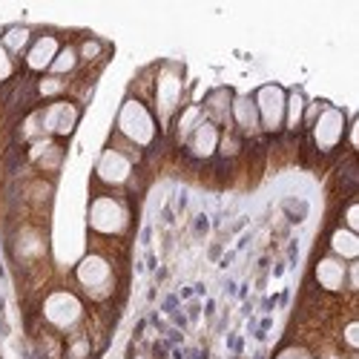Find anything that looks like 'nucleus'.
I'll return each mask as SVG.
<instances>
[{"label":"nucleus","mask_w":359,"mask_h":359,"mask_svg":"<svg viewBox=\"0 0 359 359\" xmlns=\"http://www.w3.org/2000/svg\"><path fill=\"white\" fill-rule=\"evenodd\" d=\"M75 49H78L81 64H95V61H101V55L107 52V43L98 41V38H83Z\"/></svg>","instance_id":"23"},{"label":"nucleus","mask_w":359,"mask_h":359,"mask_svg":"<svg viewBox=\"0 0 359 359\" xmlns=\"http://www.w3.org/2000/svg\"><path fill=\"white\" fill-rule=\"evenodd\" d=\"M115 138H121L124 144L135 147L138 153L144 149L156 147L158 138H161V124L149 107V101H144L138 93H130L121 107H118V115H115Z\"/></svg>","instance_id":"1"},{"label":"nucleus","mask_w":359,"mask_h":359,"mask_svg":"<svg viewBox=\"0 0 359 359\" xmlns=\"http://www.w3.org/2000/svg\"><path fill=\"white\" fill-rule=\"evenodd\" d=\"M230 107H233V93L227 86H219L204 98L201 112H204V118L210 124H216L219 130H227L230 127Z\"/></svg>","instance_id":"15"},{"label":"nucleus","mask_w":359,"mask_h":359,"mask_svg":"<svg viewBox=\"0 0 359 359\" xmlns=\"http://www.w3.org/2000/svg\"><path fill=\"white\" fill-rule=\"evenodd\" d=\"M182 95H184V72L178 64H161L153 75V112L158 118L161 130H170L172 118L182 107Z\"/></svg>","instance_id":"6"},{"label":"nucleus","mask_w":359,"mask_h":359,"mask_svg":"<svg viewBox=\"0 0 359 359\" xmlns=\"http://www.w3.org/2000/svg\"><path fill=\"white\" fill-rule=\"evenodd\" d=\"M345 227L348 230H359V201L356 198H351L348 201V207H345Z\"/></svg>","instance_id":"26"},{"label":"nucleus","mask_w":359,"mask_h":359,"mask_svg":"<svg viewBox=\"0 0 359 359\" xmlns=\"http://www.w3.org/2000/svg\"><path fill=\"white\" fill-rule=\"evenodd\" d=\"M327 248H331V256H337L342 262H356L359 259V236L348 227H337L327 236Z\"/></svg>","instance_id":"16"},{"label":"nucleus","mask_w":359,"mask_h":359,"mask_svg":"<svg viewBox=\"0 0 359 359\" xmlns=\"http://www.w3.org/2000/svg\"><path fill=\"white\" fill-rule=\"evenodd\" d=\"M308 359H316V356H311V353H308Z\"/></svg>","instance_id":"29"},{"label":"nucleus","mask_w":359,"mask_h":359,"mask_svg":"<svg viewBox=\"0 0 359 359\" xmlns=\"http://www.w3.org/2000/svg\"><path fill=\"white\" fill-rule=\"evenodd\" d=\"M285 101H287V89L279 83H264L256 89L253 104L259 112V127L262 135H279L285 133Z\"/></svg>","instance_id":"8"},{"label":"nucleus","mask_w":359,"mask_h":359,"mask_svg":"<svg viewBox=\"0 0 359 359\" xmlns=\"http://www.w3.org/2000/svg\"><path fill=\"white\" fill-rule=\"evenodd\" d=\"M81 107L69 98H57L49 101L43 109H38V124L43 138H69L78 127Z\"/></svg>","instance_id":"9"},{"label":"nucleus","mask_w":359,"mask_h":359,"mask_svg":"<svg viewBox=\"0 0 359 359\" xmlns=\"http://www.w3.org/2000/svg\"><path fill=\"white\" fill-rule=\"evenodd\" d=\"M32 38H35L32 26L15 23V26H9L6 32H4V38H0V46H4L12 57H18V55H26V49H29V43H32Z\"/></svg>","instance_id":"18"},{"label":"nucleus","mask_w":359,"mask_h":359,"mask_svg":"<svg viewBox=\"0 0 359 359\" xmlns=\"http://www.w3.org/2000/svg\"><path fill=\"white\" fill-rule=\"evenodd\" d=\"M29 161H32L41 172H57V167L64 161V144H57L55 138H32Z\"/></svg>","instance_id":"14"},{"label":"nucleus","mask_w":359,"mask_h":359,"mask_svg":"<svg viewBox=\"0 0 359 359\" xmlns=\"http://www.w3.org/2000/svg\"><path fill=\"white\" fill-rule=\"evenodd\" d=\"M75 287L81 293V299H89L95 305H104L107 299H112V293L118 290V273L109 256L104 253H86L72 271Z\"/></svg>","instance_id":"4"},{"label":"nucleus","mask_w":359,"mask_h":359,"mask_svg":"<svg viewBox=\"0 0 359 359\" xmlns=\"http://www.w3.org/2000/svg\"><path fill=\"white\" fill-rule=\"evenodd\" d=\"M207 121L204 118V112H201V104H187L182 112H178L175 118H172V133H175V141L178 144H184L201 124Z\"/></svg>","instance_id":"17"},{"label":"nucleus","mask_w":359,"mask_h":359,"mask_svg":"<svg viewBox=\"0 0 359 359\" xmlns=\"http://www.w3.org/2000/svg\"><path fill=\"white\" fill-rule=\"evenodd\" d=\"M305 107H308V98L299 93V89H290L287 101H285V133H299L302 130Z\"/></svg>","instance_id":"19"},{"label":"nucleus","mask_w":359,"mask_h":359,"mask_svg":"<svg viewBox=\"0 0 359 359\" xmlns=\"http://www.w3.org/2000/svg\"><path fill=\"white\" fill-rule=\"evenodd\" d=\"M78 67H81V57H78L75 43H64V46H61V52H57V57L52 61V67H49V72H46V75L69 78L72 72H78Z\"/></svg>","instance_id":"20"},{"label":"nucleus","mask_w":359,"mask_h":359,"mask_svg":"<svg viewBox=\"0 0 359 359\" xmlns=\"http://www.w3.org/2000/svg\"><path fill=\"white\" fill-rule=\"evenodd\" d=\"M86 224H89V233L93 236L121 238L133 227V207L121 193H107V190L93 193V198H89Z\"/></svg>","instance_id":"3"},{"label":"nucleus","mask_w":359,"mask_h":359,"mask_svg":"<svg viewBox=\"0 0 359 359\" xmlns=\"http://www.w3.org/2000/svg\"><path fill=\"white\" fill-rule=\"evenodd\" d=\"M67 89H69V78L41 75V78H38V83H35V95H38V98H43V101L49 104V101L64 98V95H67Z\"/></svg>","instance_id":"21"},{"label":"nucleus","mask_w":359,"mask_h":359,"mask_svg":"<svg viewBox=\"0 0 359 359\" xmlns=\"http://www.w3.org/2000/svg\"><path fill=\"white\" fill-rule=\"evenodd\" d=\"M322 359H345V356H342V353H337V351H327Z\"/></svg>","instance_id":"28"},{"label":"nucleus","mask_w":359,"mask_h":359,"mask_svg":"<svg viewBox=\"0 0 359 359\" xmlns=\"http://www.w3.org/2000/svg\"><path fill=\"white\" fill-rule=\"evenodd\" d=\"M141 153L135 147L124 144L121 138H115L101 149V156L95 161L93 170V182L101 184L107 193H124L130 187V182L135 178V164H138Z\"/></svg>","instance_id":"2"},{"label":"nucleus","mask_w":359,"mask_h":359,"mask_svg":"<svg viewBox=\"0 0 359 359\" xmlns=\"http://www.w3.org/2000/svg\"><path fill=\"white\" fill-rule=\"evenodd\" d=\"M64 356L67 359H89L93 356V342H89V337L83 331H75L64 348Z\"/></svg>","instance_id":"22"},{"label":"nucleus","mask_w":359,"mask_h":359,"mask_svg":"<svg viewBox=\"0 0 359 359\" xmlns=\"http://www.w3.org/2000/svg\"><path fill=\"white\" fill-rule=\"evenodd\" d=\"M219 141H222V130L210 121H204L187 141H184V149L187 156L196 158V161H210L219 156Z\"/></svg>","instance_id":"12"},{"label":"nucleus","mask_w":359,"mask_h":359,"mask_svg":"<svg viewBox=\"0 0 359 359\" xmlns=\"http://www.w3.org/2000/svg\"><path fill=\"white\" fill-rule=\"evenodd\" d=\"M313 279L325 293H342L345 290V279H348V262L337 259V256H322L313 267Z\"/></svg>","instance_id":"13"},{"label":"nucleus","mask_w":359,"mask_h":359,"mask_svg":"<svg viewBox=\"0 0 359 359\" xmlns=\"http://www.w3.org/2000/svg\"><path fill=\"white\" fill-rule=\"evenodd\" d=\"M15 72H18V64H15V57L0 46V83H9L12 78H15Z\"/></svg>","instance_id":"24"},{"label":"nucleus","mask_w":359,"mask_h":359,"mask_svg":"<svg viewBox=\"0 0 359 359\" xmlns=\"http://www.w3.org/2000/svg\"><path fill=\"white\" fill-rule=\"evenodd\" d=\"M311 133V144L319 156H331L342 147L345 141V133H348V118L339 107H331V104H322L319 115L313 118V124L308 127Z\"/></svg>","instance_id":"7"},{"label":"nucleus","mask_w":359,"mask_h":359,"mask_svg":"<svg viewBox=\"0 0 359 359\" xmlns=\"http://www.w3.org/2000/svg\"><path fill=\"white\" fill-rule=\"evenodd\" d=\"M64 41L61 35H55V32H38L32 38V43H29L26 55H23V67L29 75H46L52 61L57 57V52H61Z\"/></svg>","instance_id":"10"},{"label":"nucleus","mask_w":359,"mask_h":359,"mask_svg":"<svg viewBox=\"0 0 359 359\" xmlns=\"http://www.w3.org/2000/svg\"><path fill=\"white\" fill-rule=\"evenodd\" d=\"M41 319L57 337H72L75 331H81V325L86 319V305H83V299H81L78 290L55 287V290H49L43 296Z\"/></svg>","instance_id":"5"},{"label":"nucleus","mask_w":359,"mask_h":359,"mask_svg":"<svg viewBox=\"0 0 359 359\" xmlns=\"http://www.w3.org/2000/svg\"><path fill=\"white\" fill-rule=\"evenodd\" d=\"M230 130L238 138H259L262 127H259V112L253 104V95H233V107H230Z\"/></svg>","instance_id":"11"},{"label":"nucleus","mask_w":359,"mask_h":359,"mask_svg":"<svg viewBox=\"0 0 359 359\" xmlns=\"http://www.w3.org/2000/svg\"><path fill=\"white\" fill-rule=\"evenodd\" d=\"M342 337H345V345H348V351L353 353V351L359 348V322H356V319H351V322L345 325Z\"/></svg>","instance_id":"25"},{"label":"nucleus","mask_w":359,"mask_h":359,"mask_svg":"<svg viewBox=\"0 0 359 359\" xmlns=\"http://www.w3.org/2000/svg\"><path fill=\"white\" fill-rule=\"evenodd\" d=\"M276 359H308V351L299 348V345H290V348H282L276 353Z\"/></svg>","instance_id":"27"}]
</instances>
